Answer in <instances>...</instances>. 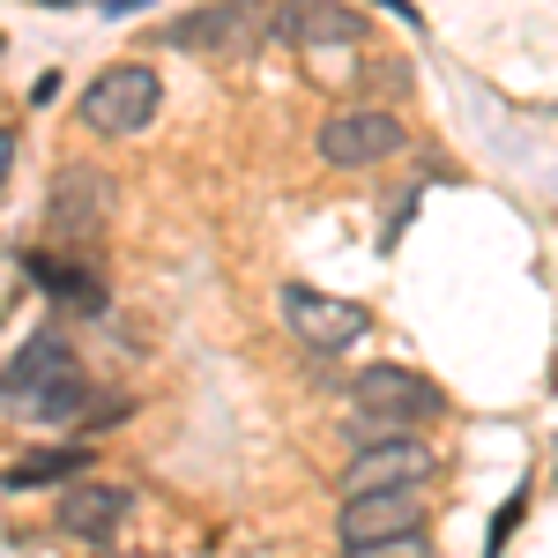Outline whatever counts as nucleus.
<instances>
[{
	"mask_svg": "<svg viewBox=\"0 0 558 558\" xmlns=\"http://www.w3.org/2000/svg\"><path fill=\"white\" fill-rule=\"evenodd\" d=\"M157 105H165V83H157V68L149 60H112L105 75H89V89L75 97V112H83L89 134H105V142H128L157 120Z\"/></svg>",
	"mask_w": 558,
	"mask_h": 558,
	"instance_id": "obj_1",
	"label": "nucleus"
},
{
	"mask_svg": "<svg viewBox=\"0 0 558 558\" xmlns=\"http://www.w3.org/2000/svg\"><path fill=\"white\" fill-rule=\"evenodd\" d=\"M350 417L365 432H410L425 417H439V387L410 365H365L350 380Z\"/></svg>",
	"mask_w": 558,
	"mask_h": 558,
	"instance_id": "obj_2",
	"label": "nucleus"
},
{
	"mask_svg": "<svg viewBox=\"0 0 558 558\" xmlns=\"http://www.w3.org/2000/svg\"><path fill=\"white\" fill-rule=\"evenodd\" d=\"M402 149H410V128L387 105H343L320 120V165H336V172H373Z\"/></svg>",
	"mask_w": 558,
	"mask_h": 558,
	"instance_id": "obj_3",
	"label": "nucleus"
},
{
	"mask_svg": "<svg viewBox=\"0 0 558 558\" xmlns=\"http://www.w3.org/2000/svg\"><path fill=\"white\" fill-rule=\"evenodd\" d=\"M283 320L313 357H343L357 336H373V313L357 299H336V291H313V283H283Z\"/></svg>",
	"mask_w": 558,
	"mask_h": 558,
	"instance_id": "obj_4",
	"label": "nucleus"
},
{
	"mask_svg": "<svg viewBox=\"0 0 558 558\" xmlns=\"http://www.w3.org/2000/svg\"><path fill=\"white\" fill-rule=\"evenodd\" d=\"M343 544H380V536H410L425 529V484H380V492H343Z\"/></svg>",
	"mask_w": 558,
	"mask_h": 558,
	"instance_id": "obj_5",
	"label": "nucleus"
},
{
	"mask_svg": "<svg viewBox=\"0 0 558 558\" xmlns=\"http://www.w3.org/2000/svg\"><path fill=\"white\" fill-rule=\"evenodd\" d=\"M254 31H268V0H202L165 31V45L172 52H231V45H254Z\"/></svg>",
	"mask_w": 558,
	"mask_h": 558,
	"instance_id": "obj_6",
	"label": "nucleus"
},
{
	"mask_svg": "<svg viewBox=\"0 0 558 558\" xmlns=\"http://www.w3.org/2000/svg\"><path fill=\"white\" fill-rule=\"evenodd\" d=\"M105 216H112V179H105V172L68 165V172L52 179V194H45V223H52V239L89 246V239L105 231Z\"/></svg>",
	"mask_w": 558,
	"mask_h": 558,
	"instance_id": "obj_7",
	"label": "nucleus"
},
{
	"mask_svg": "<svg viewBox=\"0 0 558 558\" xmlns=\"http://www.w3.org/2000/svg\"><path fill=\"white\" fill-rule=\"evenodd\" d=\"M268 38L276 45H357L373 38V23H357L343 0H268Z\"/></svg>",
	"mask_w": 558,
	"mask_h": 558,
	"instance_id": "obj_8",
	"label": "nucleus"
},
{
	"mask_svg": "<svg viewBox=\"0 0 558 558\" xmlns=\"http://www.w3.org/2000/svg\"><path fill=\"white\" fill-rule=\"evenodd\" d=\"M432 476V447L410 432H380L357 447V462L343 470V492H380V484H425Z\"/></svg>",
	"mask_w": 558,
	"mask_h": 558,
	"instance_id": "obj_9",
	"label": "nucleus"
},
{
	"mask_svg": "<svg viewBox=\"0 0 558 558\" xmlns=\"http://www.w3.org/2000/svg\"><path fill=\"white\" fill-rule=\"evenodd\" d=\"M68 365H75L68 336H52V328H45V336H31V343H23L15 357H8V365H0V410L31 417V402H38V395H45L52 380H60Z\"/></svg>",
	"mask_w": 558,
	"mask_h": 558,
	"instance_id": "obj_10",
	"label": "nucleus"
},
{
	"mask_svg": "<svg viewBox=\"0 0 558 558\" xmlns=\"http://www.w3.org/2000/svg\"><path fill=\"white\" fill-rule=\"evenodd\" d=\"M128 514H134V499L120 484H68L60 492V536H75V544H105Z\"/></svg>",
	"mask_w": 558,
	"mask_h": 558,
	"instance_id": "obj_11",
	"label": "nucleus"
},
{
	"mask_svg": "<svg viewBox=\"0 0 558 558\" xmlns=\"http://www.w3.org/2000/svg\"><path fill=\"white\" fill-rule=\"evenodd\" d=\"M89 395H97V387L83 380V365H68V373L31 402V425H83V417H97V402H89Z\"/></svg>",
	"mask_w": 558,
	"mask_h": 558,
	"instance_id": "obj_12",
	"label": "nucleus"
},
{
	"mask_svg": "<svg viewBox=\"0 0 558 558\" xmlns=\"http://www.w3.org/2000/svg\"><path fill=\"white\" fill-rule=\"evenodd\" d=\"M89 454L83 447H52V454H38V462H15L8 470V492H31V484H60V476H83Z\"/></svg>",
	"mask_w": 558,
	"mask_h": 558,
	"instance_id": "obj_13",
	"label": "nucleus"
},
{
	"mask_svg": "<svg viewBox=\"0 0 558 558\" xmlns=\"http://www.w3.org/2000/svg\"><path fill=\"white\" fill-rule=\"evenodd\" d=\"M31 276H38V283L52 291V299H75V305H97V299H105V291H97V283L83 276V268H68V260H45V254H31Z\"/></svg>",
	"mask_w": 558,
	"mask_h": 558,
	"instance_id": "obj_14",
	"label": "nucleus"
},
{
	"mask_svg": "<svg viewBox=\"0 0 558 558\" xmlns=\"http://www.w3.org/2000/svg\"><path fill=\"white\" fill-rule=\"evenodd\" d=\"M343 558H432V536L410 529V536H380V544H343Z\"/></svg>",
	"mask_w": 558,
	"mask_h": 558,
	"instance_id": "obj_15",
	"label": "nucleus"
},
{
	"mask_svg": "<svg viewBox=\"0 0 558 558\" xmlns=\"http://www.w3.org/2000/svg\"><path fill=\"white\" fill-rule=\"evenodd\" d=\"M8 172H15V134L0 128V186H8Z\"/></svg>",
	"mask_w": 558,
	"mask_h": 558,
	"instance_id": "obj_16",
	"label": "nucleus"
}]
</instances>
